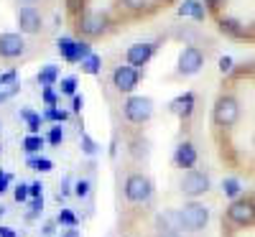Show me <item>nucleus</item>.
<instances>
[{
    "mask_svg": "<svg viewBox=\"0 0 255 237\" xmlns=\"http://www.w3.org/2000/svg\"><path fill=\"white\" fill-rule=\"evenodd\" d=\"M191 107H194V95H191V92H186V95H181V97H176L171 102V110L176 115H181V118H189L191 115Z\"/></svg>",
    "mask_w": 255,
    "mask_h": 237,
    "instance_id": "obj_14",
    "label": "nucleus"
},
{
    "mask_svg": "<svg viewBox=\"0 0 255 237\" xmlns=\"http://www.w3.org/2000/svg\"><path fill=\"white\" fill-rule=\"evenodd\" d=\"M125 197L130 202H148L151 199V181L143 174H130L125 181Z\"/></svg>",
    "mask_w": 255,
    "mask_h": 237,
    "instance_id": "obj_4",
    "label": "nucleus"
},
{
    "mask_svg": "<svg viewBox=\"0 0 255 237\" xmlns=\"http://www.w3.org/2000/svg\"><path fill=\"white\" fill-rule=\"evenodd\" d=\"M74 90H77V79L74 77H67V79L61 82V92L64 95H74Z\"/></svg>",
    "mask_w": 255,
    "mask_h": 237,
    "instance_id": "obj_24",
    "label": "nucleus"
},
{
    "mask_svg": "<svg viewBox=\"0 0 255 237\" xmlns=\"http://www.w3.org/2000/svg\"><path fill=\"white\" fill-rule=\"evenodd\" d=\"M18 26H20V31H23V33H36L41 28V13L33 5L18 8Z\"/></svg>",
    "mask_w": 255,
    "mask_h": 237,
    "instance_id": "obj_9",
    "label": "nucleus"
},
{
    "mask_svg": "<svg viewBox=\"0 0 255 237\" xmlns=\"http://www.w3.org/2000/svg\"><path fill=\"white\" fill-rule=\"evenodd\" d=\"M61 140H64L61 127H51V133H49V143H51V145H59Z\"/></svg>",
    "mask_w": 255,
    "mask_h": 237,
    "instance_id": "obj_28",
    "label": "nucleus"
},
{
    "mask_svg": "<svg viewBox=\"0 0 255 237\" xmlns=\"http://www.w3.org/2000/svg\"><path fill=\"white\" fill-rule=\"evenodd\" d=\"M82 145H84V153H90V156L97 150V145H95V140L90 135H82Z\"/></svg>",
    "mask_w": 255,
    "mask_h": 237,
    "instance_id": "obj_29",
    "label": "nucleus"
},
{
    "mask_svg": "<svg viewBox=\"0 0 255 237\" xmlns=\"http://www.w3.org/2000/svg\"><path fill=\"white\" fill-rule=\"evenodd\" d=\"M31 209L33 212H41V209H44V199H33L31 202Z\"/></svg>",
    "mask_w": 255,
    "mask_h": 237,
    "instance_id": "obj_36",
    "label": "nucleus"
},
{
    "mask_svg": "<svg viewBox=\"0 0 255 237\" xmlns=\"http://www.w3.org/2000/svg\"><path fill=\"white\" fill-rule=\"evenodd\" d=\"M212 118H215V122H217L220 127H230V125H235V122H238V118H240V107H238V102L232 100V97L222 95V97L215 102Z\"/></svg>",
    "mask_w": 255,
    "mask_h": 237,
    "instance_id": "obj_2",
    "label": "nucleus"
},
{
    "mask_svg": "<svg viewBox=\"0 0 255 237\" xmlns=\"http://www.w3.org/2000/svg\"><path fill=\"white\" fill-rule=\"evenodd\" d=\"M179 220H181V230L189 232H199L207 222H209V209L199 202H189L179 209Z\"/></svg>",
    "mask_w": 255,
    "mask_h": 237,
    "instance_id": "obj_1",
    "label": "nucleus"
},
{
    "mask_svg": "<svg viewBox=\"0 0 255 237\" xmlns=\"http://www.w3.org/2000/svg\"><path fill=\"white\" fill-rule=\"evenodd\" d=\"M59 54L67 61H77V44L72 38H59Z\"/></svg>",
    "mask_w": 255,
    "mask_h": 237,
    "instance_id": "obj_17",
    "label": "nucleus"
},
{
    "mask_svg": "<svg viewBox=\"0 0 255 237\" xmlns=\"http://www.w3.org/2000/svg\"><path fill=\"white\" fill-rule=\"evenodd\" d=\"M209 189V176L202 174V171H189V174L181 179V191L186 197H199Z\"/></svg>",
    "mask_w": 255,
    "mask_h": 237,
    "instance_id": "obj_6",
    "label": "nucleus"
},
{
    "mask_svg": "<svg viewBox=\"0 0 255 237\" xmlns=\"http://www.w3.org/2000/svg\"><path fill=\"white\" fill-rule=\"evenodd\" d=\"M153 56V46L151 44H133L128 49V61L133 64V67H143V64Z\"/></svg>",
    "mask_w": 255,
    "mask_h": 237,
    "instance_id": "obj_12",
    "label": "nucleus"
},
{
    "mask_svg": "<svg viewBox=\"0 0 255 237\" xmlns=\"http://www.w3.org/2000/svg\"><path fill=\"white\" fill-rule=\"evenodd\" d=\"M59 222H61V225H69L72 230H74V225H77V220H74V214H72V212H67V209H64V212L59 214Z\"/></svg>",
    "mask_w": 255,
    "mask_h": 237,
    "instance_id": "obj_26",
    "label": "nucleus"
},
{
    "mask_svg": "<svg viewBox=\"0 0 255 237\" xmlns=\"http://www.w3.org/2000/svg\"><path fill=\"white\" fill-rule=\"evenodd\" d=\"M18 92V84L13 82V84H0V102L3 100H8V97H13Z\"/></svg>",
    "mask_w": 255,
    "mask_h": 237,
    "instance_id": "obj_23",
    "label": "nucleus"
},
{
    "mask_svg": "<svg viewBox=\"0 0 255 237\" xmlns=\"http://www.w3.org/2000/svg\"><path fill=\"white\" fill-rule=\"evenodd\" d=\"M156 237H179V232H168V230H161Z\"/></svg>",
    "mask_w": 255,
    "mask_h": 237,
    "instance_id": "obj_39",
    "label": "nucleus"
},
{
    "mask_svg": "<svg viewBox=\"0 0 255 237\" xmlns=\"http://www.w3.org/2000/svg\"><path fill=\"white\" fill-rule=\"evenodd\" d=\"M64 237H79V235H77V230H69V232L64 235Z\"/></svg>",
    "mask_w": 255,
    "mask_h": 237,
    "instance_id": "obj_41",
    "label": "nucleus"
},
{
    "mask_svg": "<svg viewBox=\"0 0 255 237\" xmlns=\"http://www.w3.org/2000/svg\"><path fill=\"white\" fill-rule=\"evenodd\" d=\"M44 118H49V120H67V113H64V110H56V107H51V110H46V115Z\"/></svg>",
    "mask_w": 255,
    "mask_h": 237,
    "instance_id": "obj_27",
    "label": "nucleus"
},
{
    "mask_svg": "<svg viewBox=\"0 0 255 237\" xmlns=\"http://www.w3.org/2000/svg\"><path fill=\"white\" fill-rule=\"evenodd\" d=\"M28 191H31V197H33V199H38V197H41V184H31Z\"/></svg>",
    "mask_w": 255,
    "mask_h": 237,
    "instance_id": "obj_34",
    "label": "nucleus"
},
{
    "mask_svg": "<svg viewBox=\"0 0 255 237\" xmlns=\"http://www.w3.org/2000/svg\"><path fill=\"white\" fill-rule=\"evenodd\" d=\"M28 166H31V168H36V171H51V161H46V158H41V161L31 158V161H28Z\"/></svg>",
    "mask_w": 255,
    "mask_h": 237,
    "instance_id": "obj_25",
    "label": "nucleus"
},
{
    "mask_svg": "<svg viewBox=\"0 0 255 237\" xmlns=\"http://www.w3.org/2000/svg\"><path fill=\"white\" fill-rule=\"evenodd\" d=\"M138 3H140V0H130V5H133V8H138Z\"/></svg>",
    "mask_w": 255,
    "mask_h": 237,
    "instance_id": "obj_43",
    "label": "nucleus"
},
{
    "mask_svg": "<svg viewBox=\"0 0 255 237\" xmlns=\"http://www.w3.org/2000/svg\"><path fill=\"white\" fill-rule=\"evenodd\" d=\"M15 3H18V5H23V8H26V5H31V3H33V0H15Z\"/></svg>",
    "mask_w": 255,
    "mask_h": 237,
    "instance_id": "obj_40",
    "label": "nucleus"
},
{
    "mask_svg": "<svg viewBox=\"0 0 255 237\" xmlns=\"http://www.w3.org/2000/svg\"><path fill=\"white\" fill-rule=\"evenodd\" d=\"M82 69L87 72V74H97V72H100V56H95V54L87 56V59L82 61Z\"/></svg>",
    "mask_w": 255,
    "mask_h": 237,
    "instance_id": "obj_18",
    "label": "nucleus"
},
{
    "mask_svg": "<svg viewBox=\"0 0 255 237\" xmlns=\"http://www.w3.org/2000/svg\"><path fill=\"white\" fill-rule=\"evenodd\" d=\"M28 186H23V184H20V186H15V202H26L28 199Z\"/></svg>",
    "mask_w": 255,
    "mask_h": 237,
    "instance_id": "obj_31",
    "label": "nucleus"
},
{
    "mask_svg": "<svg viewBox=\"0 0 255 237\" xmlns=\"http://www.w3.org/2000/svg\"><path fill=\"white\" fill-rule=\"evenodd\" d=\"M222 191L227 194V197H238V194H240L238 179H225V181H222Z\"/></svg>",
    "mask_w": 255,
    "mask_h": 237,
    "instance_id": "obj_20",
    "label": "nucleus"
},
{
    "mask_svg": "<svg viewBox=\"0 0 255 237\" xmlns=\"http://www.w3.org/2000/svg\"><path fill=\"white\" fill-rule=\"evenodd\" d=\"M227 220L240 227H248L255 222V202L253 199H235L227 207Z\"/></svg>",
    "mask_w": 255,
    "mask_h": 237,
    "instance_id": "obj_3",
    "label": "nucleus"
},
{
    "mask_svg": "<svg viewBox=\"0 0 255 237\" xmlns=\"http://www.w3.org/2000/svg\"><path fill=\"white\" fill-rule=\"evenodd\" d=\"M44 100H46V105H49V107H54V105H56V95H54L51 90H44Z\"/></svg>",
    "mask_w": 255,
    "mask_h": 237,
    "instance_id": "obj_33",
    "label": "nucleus"
},
{
    "mask_svg": "<svg viewBox=\"0 0 255 237\" xmlns=\"http://www.w3.org/2000/svg\"><path fill=\"white\" fill-rule=\"evenodd\" d=\"M23 145H26V150H28V153H36V150H41V145H44V140H41L38 135H28V138L23 140Z\"/></svg>",
    "mask_w": 255,
    "mask_h": 237,
    "instance_id": "obj_22",
    "label": "nucleus"
},
{
    "mask_svg": "<svg viewBox=\"0 0 255 237\" xmlns=\"http://www.w3.org/2000/svg\"><path fill=\"white\" fill-rule=\"evenodd\" d=\"M82 105H84V100L74 95V102H72V107H74V113H79V110H82Z\"/></svg>",
    "mask_w": 255,
    "mask_h": 237,
    "instance_id": "obj_37",
    "label": "nucleus"
},
{
    "mask_svg": "<svg viewBox=\"0 0 255 237\" xmlns=\"http://www.w3.org/2000/svg\"><path fill=\"white\" fill-rule=\"evenodd\" d=\"M113 84L120 92H130V90H135V84H138V72L133 67H118L113 72Z\"/></svg>",
    "mask_w": 255,
    "mask_h": 237,
    "instance_id": "obj_10",
    "label": "nucleus"
},
{
    "mask_svg": "<svg viewBox=\"0 0 255 237\" xmlns=\"http://www.w3.org/2000/svg\"><path fill=\"white\" fill-rule=\"evenodd\" d=\"M204 3H209V5H220L222 0H204Z\"/></svg>",
    "mask_w": 255,
    "mask_h": 237,
    "instance_id": "obj_42",
    "label": "nucleus"
},
{
    "mask_svg": "<svg viewBox=\"0 0 255 237\" xmlns=\"http://www.w3.org/2000/svg\"><path fill=\"white\" fill-rule=\"evenodd\" d=\"M230 69H232V59H230V56H222V59H220V72L225 74V72H230Z\"/></svg>",
    "mask_w": 255,
    "mask_h": 237,
    "instance_id": "obj_32",
    "label": "nucleus"
},
{
    "mask_svg": "<svg viewBox=\"0 0 255 237\" xmlns=\"http://www.w3.org/2000/svg\"><path fill=\"white\" fill-rule=\"evenodd\" d=\"M0 237H15L10 227H0Z\"/></svg>",
    "mask_w": 255,
    "mask_h": 237,
    "instance_id": "obj_38",
    "label": "nucleus"
},
{
    "mask_svg": "<svg viewBox=\"0 0 255 237\" xmlns=\"http://www.w3.org/2000/svg\"><path fill=\"white\" fill-rule=\"evenodd\" d=\"M176 163L181 166V168H191L197 163V150H194V145L191 143H181L179 148H176Z\"/></svg>",
    "mask_w": 255,
    "mask_h": 237,
    "instance_id": "obj_13",
    "label": "nucleus"
},
{
    "mask_svg": "<svg viewBox=\"0 0 255 237\" xmlns=\"http://www.w3.org/2000/svg\"><path fill=\"white\" fill-rule=\"evenodd\" d=\"M153 115V102L148 97H130L125 102V118L130 122H145Z\"/></svg>",
    "mask_w": 255,
    "mask_h": 237,
    "instance_id": "obj_5",
    "label": "nucleus"
},
{
    "mask_svg": "<svg viewBox=\"0 0 255 237\" xmlns=\"http://www.w3.org/2000/svg\"><path fill=\"white\" fill-rule=\"evenodd\" d=\"M20 118L28 120V130L31 133H38V125H41V118L38 115H33L31 110H20Z\"/></svg>",
    "mask_w": 255,
    "mask_h": 237,
    "instance_id": "obj_19",
    "label": "nucleus"
},
{
    "mask_svg": "<svg viewBox=\"0 0 255 237\" xmlns=\"http://www.w3.org/2000/svg\"><path fill=\"white\" fill-rule=\"evenodd\" d=\"M82 33L84 36H100L105 28H108V15H102V13H87L82 18Z\"/></svg>",
    "mask_w": 255,
    "mask_h": 237,
    "instance_id": "obj_11",
    "label": "nucleus"
},
{
    "mask_svg": "<svg viewBox=\"0 0 255 237\" xmlns=\"http://www.w3.org/2000/svg\"><path fill=\"white\" fill-rule=\"evenodd\" d=\"M56 77H59V69L54 67V64H46V67L38 72V84H41L44 90H49L51 84L56 82Z\"/></svg>",
    "mask_w": 255,
    "mask_h": 237,
    "instance_id": "obj_15",
    "label": "nucleus"
},
{
    "mask_svg": "<svg viewBox=\"0 0 255 237\" xmlns=\"http://www.w3.org/2000/svg\"><path fill=\"white\" fill-rule=\"evenodd\" d=\"M179 15H191L197 20H204V8L197 3V0H184V5L179 8Z\"/></svg>",
    "mask_w": 255,
    "mask_h": 237,
    "instance_id": "obj_16",
    "label": "nucleus"
},
{
    "mask_svg": "<svg viewBox=\"0 0 255 237\" xmlns=\"http://www.w3.org/2000/svg\"><path fill=\"white\" fill-rule=\"evenodd\" d=\"M220 26H222V31L230 33V36H240V33H243V28H240L238 20H230V18H227V20H222Z\"/></svg>",
    "mask_w": 255,
    "mask_h": 237,
    "instance_id": "obj_21",
    "label": "nucleus"
},
{
    "mask_svg": "<svg viewBox=\"0 0 255 237\" xmlns=\"http://www.w3.org/2000/svg\"><path fill=\"white\" fill-rule=\"evenodd\" d=\"M204 64V54L197 49V46H186L181 54H179V72L181 74H197Z\"/></svg>",
    "mask_w": 255,
    "mask_h": 237,
    "instance_id": "obj_7",
    "label": "nucleus"
},
{
    "mask_svg": "<svg viewBox=\"0 0 255 237\" xmlns=\"http://www.w3.org/2000/svg\"><path fill=\"white\" fill-rule=\"evenodd\" d=\"M8 181H10V176L8 174H0V194L5 191V186H8Z\"/></svg>",
    "mask_w": 255,
    "mask_h": 237,
    "instance_id": "obj_35",
    "label": "nucleus"
},
{
    "mask_svg": "<svg viewBox=\"0 0 255 237\" xmlns=\"http://www.w3.org/2000/svg\"><path fill=\"white\" fill-rule=\"evenodd\" d=\"M74 194H77V197H87V194H90V181H77Z\"/></svg>",
    "mask_w": 255,
    "mask_h": 237,
    "instance_id": "obj_30",
    "label": "nucleus"
},
{
    "mask_svg": "<svg viewBox=\"0 0 255 237\" xmlns=\"http://www.w3.org/2000/svg\"><path fill=\"white\" fill-rule=\"evenodd\" d=\"M23 49L26 44L18 33H0V56L3 59H15L23 54Z\"/></svg>",
    "mask_w": 255,
    "mask_h": 237,
    "instance_id": "obj_8",
    "label": "nucleus"
}]
</instances>
